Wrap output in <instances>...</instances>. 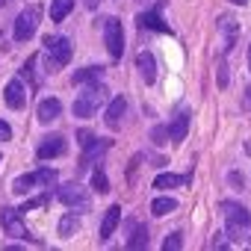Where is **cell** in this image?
<instances>
[{
	"label": "cell",
	"instance_id": "obj_19",
	"mask_svg": "<svg viewBox=\"0 0 251 251\" xmlns=\"http://www.w3.org/2000/svg\"><path fill=\"white\" fill-rule=\"evenodd\" d=\"M139 24H142L145 30H154V33H172V30L166 27V21H163L157 12H145V15H139Z\"/></svg>",
	"mask_w": 251,
	"mask_h": 251
},
{
	"label": "cell",
	"instance_id": "obj_25",
	"mask_svg": "<svg viewBox=\"0 0 251 251\" xmlns=\"http://www.w3.org/2000/svg\"><path fill=\"white\" fill-rule=\"evenodd\" d=\"M36 65H39V53H33V56L24 62V68H21V77H24V80H30V83L39 89V74H36Z\"/></svg>",
	"mask_w": 251,
	"mask_h": 251
},
{
	"label": "cell",
	"instance_id": "obj_27",
	"mask_svg": "<svg viewBox=\"0 0 251 251\" xmlns=\"http://www.w3.org/2000/svg\"><path fill=\"white\" fill-rule=\"evenodd\" d=\"M36 175V183L39 186H50V183H56V169H39V172H33Z\"/></svg>",
	"mask_w": 251,
	"mask_h": 251
},
{
	"label": "cell",
	"instance_id": "obj_20",
	"mask_svg": "<svg viewBox=\"0 0 251 251\" xmlns=\"http://www.w3.org/2000/svg\"><path fill=\"white\" fill-rule=\"evenodd\" d=\"M103 77V68L100 65H89V68H80L77 74H74V83L77 86H83V83H98Z\"/></svg>",
	"mask_w": 251,
	"mask_h": 251
},
{
	"label": "cell",
	"instance_id": "obj_11",
	"mask_svg": "<svg viewBox=\"0 0 251 251\" xmlns=\"http://www.w3.org/2000/svg\"><path fill=\"white\" fill-rule=\"evenodd\" d=\"M124 112H127V98H124V95H115V98L109 100L106 112H103V121H106V127H109V130H118V127H121Z\"/></svg>",
	"mask_w": 251,
	"mask_h": 251
},
{
	"label": "cell",
	"instance_id": "obj_18",
	"mask_svg": "<svg viewBox=\"0 0 251 251\" xmlns=\"http://www.w3.org/2000/svg\"><path fill=\"white\" fill-rule=\"evenodd\" d=\"M219 30H222V36H225V42H227V50H230L233 42H236V36H239L236 18H219Z\"/></svg>",
	"mask_w": 251,
	"mask_h": 251
},
{
	"label": "cell",
	"instance_id": "obj_8",
	"mask_svg": "<svg viewBox=\"0 0 251 251\" xmlns=\"http://www.w3.org/2000/svg\"><path fill=\"white\" fill-rule=\"evenodd\" d=\"M65 151H68L65 136H62V133H50V136H45V139L39 142L36 157H39V160H56V157H65Z\"/></svg>",
	"mask_w": 251,
	"mask_h": 251
},
{
	"label": "cell",
	"instance_id": "obj_34",
	"mask_svg": "<svg viewBox=\"0 0 251 251\" xmlns=\"http://www.w3.org/2000/svg\"><path fill=\"white\" fill-rule=\"evenodd\" d=\"M83 3H86V9H98V3H100V0H83Z\"/></svg>",
	"mask_w": 251,
	"mask_h": 251
},
{
	"label": "cell",
	"instance_id": "obj_36",
	"mask_svg": "<svg viewBox=\"0 0 251 251\" xmlns=\"http://www.w3.org/2000/svg\"><path fill=\"white\" fill-rule=\"evenodd\" d=\"M230 3H236V6H245V3H248V0H230Z\"/></svg>",
	"mask_w": 251,
	"mask_h": 251
},
{
	"label": "cell",
	"instance_id": "obj_7",
	"mask_svg": "<svg viewBox=\"0 0 251 251\" xmlns=\"http://www.w3.org/2000/svg\"><path fill=\"white\" fill-rule=\"evenodd\" d=\"M56 198H59L62 204L74 207V210H86V207H89L86 186H83V183H77V180H71V183H62V186L56 189Z\"/></svg>",
	"mask_w": 251,
	"mask_h": 251
},
{
	"label": "cell",
	"instance_id": "obj_4",
	"mask_svg": "<svg viewBox=\"0 0 251 251\" xmlns=\"http://www.w3.org/2000/svg\"><path fill=\"white\" fill-rule=\"evenodd\" d=\"M39 24H42V6H27L18 18H15V24H12V36H15V42H30L33 36H36V30H39Z\"/></svg>",
	"mask_w": 251,
	"mask_h": 251
},
{
	"label": "cell",
	"instance_id": "obj_10",
	"mask_svg": "<svg viewBox=\"0 0 251 251\" xmlns=\"http://www.w3.org/2000/svg\"><path fill=\"white\" fill-rule=\"evenodd\" d=\"M109 139H95L92 145H86L83 148V157H80V169H95L98 163H100V157L109 151Z\"/></svg>",
	"mask_w": 251,
	"mask_h": 251
},
{
	"label": "cell",
	"instance_id": "obj_3",
	"mask_svg": "<svg viewBox=\"0 0 251 251\" xmlns=\"http://www.w3.org/2000/svg\"><path fill=\"white\" fill-rule=\"evenodd\" d=\"M106 98V86L98 80V83H86V92L74 100V115L77 118H92L95 115V109H98V103Z\"/></svg>",
	"mask_w": 251,
	"mask_h": 251
},
{
	"label": "cell",
	"instance_id": "obj_1",
	"mask_svg": "<svg viewBox=\"0 0 251 251\" xmlns=\"http://www.w3.org/2000/svg\"><path fill=\"white\" fill-rule=\"evenodd\" d=\"M222 210H225V225H227L230 242L248 245L251 242V216H248V210L242 204H236V201H225Z\"/></svg>",
	"mask_w": 251,
	"mask_h": 251
},
{
	"label": "cell",
	"instance_id": "obj_39",
	"mask_svg": "<svg viewBox=\"0 0 251 251\" xmlns=\"http://www.w3.org/2000/svg\"><path fill=\"white\" fill-rule=\"evenodd\" d=\"M0 160H3V154H0Z\"/></svg>",
	"mask_w": 251,
	"mask_h": 251
},
{
	"label": "cell",
	"instance_id": "obj_22",
	"mask_svg": "<svg viewBox=\"0 0 251 251\" xmlns=\"http://www.w3.org/2000/svg\"><path fill=\"white\" fill-rule=\"evenodd\" d=\"M71 9H74V0H53V3H50V18L59 24L62 18L71 15Z\"/></svg>",
	"mask_w": 251,
	"mask_h": 251
},
{
	"label": "cell",
	"instance_id": "obj_15",
	"mask_svg": "<svg viewBox=\"0 0 251 251\" xmlns=\"http://www.w3.org/2000/svg\"><path fill=\"white\" fill-rule=\"evenodd\" d=\"M118 222H121V207H118V204H112V207L103 213V222H100V239H103V242L115 233Z\"/></svg>",
	"mask_w": 251,
	"mask_h": 251
},
{
	"label": "cell",
	"instance_id": "obj_31",
	"mask_svg": "<svg viewBox=\"0 0 251 251\" xmlns=\"http://www.w3.org/2000/svg\"><path fill=\"white\" fill-rule=\"evenodd\" d=\"M45 201H48V198H45V195H39V198H33V201H27V204L21 207V213H27V210H36V207H45Z\"/></svg>",
	"mask_w": 251,
	"mask_h": 251
},
{
	"label": "cell",
	"instance_id": "obj_13",
	"mask_svg": "<svg viewBox=\"0 0 251 251\" xmlns=\"http://www.w3.org/2000/svg\"><path fill=\"white\" fill-rule=\"evenodd\" d=\"M127 248H136V251L148 248V227L136 219L127 222Z\"/></svg>",
	"mask_w": 251,
	"mask_h": 251
},
{
	"label": "cell",
	"instance_id": "obj_14",
	"mask_svg": "<svg viewBox=\"0 0 251 251\" xmlns=\"http://www.w3.org/2000/svg\"><path fill=\"white\" fill-rule=\"evenodd\" d=\"M186 133H189V112H177L175 121H172V127H169V139L175 145H180L186 139Z\"/></svg>",
	"mask_w": 251,
	"mask_h": 251
},
{
	"label": "cell",
	"instance_id": "obj_38",
	"mask_svg": "<svg viewBox=\"0 0 251 251\" xmlns=\"http://www.w3.org/2000/svg\"><path fill=\"white\" fill-rule=\"evenodd\" d=\"M6 3H9V0H0V9H3V6H6Z\"/></svg>",
	"mask_w": 251,
	"mask_h": 251
},
{
	"label": "cell",
	"instance_id": "obj_33",
	"mask_svg": "<svg viewBox=\"0 0 251 251\" xmlns=\"http://www.w3.org/2000/svg\"><path fill=\"white\" fill-rule=\"evenodd\" d=\"M9 139H12V127L6 121H0V142H9Z\"/></svg>",
	"mask_w": 251,
	"mask_h": 251
},
{
	"label": "cell",
	"instance_id": "obj_28",
	"mask_svg": "<svg viewBox=\"0 0 251 251\" xmlns=\"http://www.w3.org/2000/svg\"><path fill=\"white\" fill-rule=\"evenodd\" d=\"M163 248H166V251H177V248H183V236H180V233H169V236L163 239Z\"/></svg>",
	"mask_w": 251,
	"mask_h": 251
},
{
	"label": "cell",
	"instance_id": "obj_17",
	"mask_svg": "<svg viewBox=\"0 0 251 251\" xmlns=\"http://www.w3.org/2000/svg\"><path fill=\"white\" fill-rule=\"evenodd\" d=\"M77 227H80V216H77V213H65V216L59 219V227H56V230H59L62 239H71V236L77 233Z\"/></svg>",
	"mask_w": 251,
	"mask_h": 251
},
{
	"label": "cell",
	"instance_id": "obj_29",
	"mask_svg": "<svg viewBox=\"0 0 251 251\" xmlns=\"http://www.w3.org/2000/svg\"><path fill=\"white\" fill-rule=\"evenodd\" d=\"M95 139H98V136H95V133H92L89 127H80V130H77V142H80V148H86V145H92Z\"/></svg>",
	"mask_w": 251,
	"mask_h": 251
},
{
	"label": "cell",
	"instance_id": "obj_30",
	"mask_svg": "<svg viewBox=\"0 0 251 251\" xmlns=\"http://www.w3.org/2000/svg\"><path fill=\"white\" fill-rule=\"evenodd\" d=\"M166 136H169V130L163 127V124L151 127V139H154V145H166Z\"/></svg>",
	"mask_w": 251,
	"mask_h": 251
},
{
	"label": "cell",
	"instance_id": "obj_37",
	"mask_svg": "<svg viewBox=\"0 0 251 251\" xmlns=\"http://www.w3.org/2000/svg\"><path fill=\"white\" fill-rule=\"evenodd\" d=\"M245 59H248V71H251V45H248V56Z\"/></svg>",
	"mask_w": 251,
	"mask_h": 251
},
{
	"label": "cell",
	"instance_id": "obj_6",
	"mask_svg": "<svg viewBox=\"0 0 251 251\" xmlns=\"http://www.w3.org/2000/svg\"><path fill=\"white\" fill-rule=\"evenodd\" d=\"M103 42H106L109 56L118 62L121 53H124V27H121L118 18H106V21H103Z\"/></svg>",
	"mask_w": 251,
	"mask_h": 251
},
{
	"label": "cell",
	"instance_id": "obj_5",
	"mask_svg": "<svg viewBox=\"0 0 251 251\" xmlns=\"http://www.w3.org/2000/svg\"><path fill=\"white\" fill-rule=\"evenodd\" d=\"M0 222H3V230H6V236H15V239H27V242H39L27 227H24V222H21V210H12V207H3L0 210Z\"/></svg>",
	"mask_w": 251,
	"mask_h": 251
},
{
	"label": "cell",
	"instance_id": "obj_23",
	"mask_svg": "<svg viewBox=\"0 0 251 251\" xmlns=\"http://www.w3.org/2000/svg\"><path fill=\"white\" fill-rule=\"evenodd\" d=\"M177 210V201L175 198H154L151 201V213L154 216H169V213H175Z\"/></svg>",
	"mask_w": 251,
	"mask_h": 251
},
{
	"label": "cell",
	"instance_id": "obj_16",
	"mask_svg": "<svg viewBox=\"0 0 251 251\" xmlns=\"http://www.w3.org/2000/svg\"><path fill=\"white\" fill-rule=\"evenodd\" d=\"M136 65H139V71H142V80L151 86V83H157V59H154V53H139V59H136Z\"/></svg>",
	"mask_w": 251,
	"mask_h": 251
},
{
	"label": "cell",
	"instance_id": "obj_24",
	"mask_svg": "<svg viewBox=\"0 0 251 251\" xmlns=\"http://www.w3.org/2000/svg\"><path fill=\"white\" fill-rule=\"evenodd\" d=\"M183 183H186V177H180V175H157L154 189H175V186H183Z\"/></svg>",
	"mask_w": 251,
	"mask_h": 251
},
{
	"label": "cell",
	"instance_id": "obj_35",
	"mask_svg": "<svg viewBox=\"0 0 251 251\" xmlns=\"http://www.w3.org/2000/svg\"><path fill=\"white\" fill-rule=\"evenodd\" d=\"M245 106H248V109H251V86H248V89H245Z\"/></svg>",
	"mask_w": 251,
	"mask_h": 251
},
{
	"label": "cell",
	"instance_id": "obj_32",
	"mask_svg": "<svg viewBox=\"0 0 251 251\" xmlns=\"http://www.w3.org/2000/svg\"><path fill=\"white\" fill-rule=\"evenodd\" d=\"M219 89H227V65L219 62Z\"/></svg>",
	"mask_w": 251,
	"mask_h": 251
},
{
	"label": "cell",
	"instance_id": "obj_12",
	"mask_svg": "<svg viewBox=\"0 0 251 251\" xmlns=\"http://www.w3.org/2000/svg\"><path fill=\"white\" fill-rule=\"evenodd\" d=\"M62 115V100H56V98H45V100H39V106H36V118L42 121V124H50V121H56Z\"/></svg>",
	"mask_w": 251,
	"mask_h": 251
},
{
	"label": "cell",
	"instance_id": "obj_9",
	"mask_svg": "<svg viewBox=\"0 0 251 251\" xmlns=\"http://www.w3.org/2000/svg\"><path fill=\"white\" fill-rule=\"evenodd\" d=\"M3 100H6L9 109H24V103H27V92H24V80H21V77H12V80L6 83V89H3Z\"/></svg>",
	"mask_w": 251,
	"mask_h": 251
},
{
	"label": "cell",
	"instance_id": "obj_2",
	"mask_svg": "<svg viewBox=\"0 0 251 251\" xmlns=\"http://www.w3.org/2000/svg\"><path fill=\"white\" fill-rule=\"evenodd\" d=\"M45 56H48V68H62L71 62L74 56V48H71V39L65 36H45Z\"/></svg>",
	"mask_w": 251,
	"mask_h": 251
},
{
	"label": "cell",
	"instance_id": "obj_26",
	"mask_svg": "<svg viewBox=\"0 0 251 251\" xmlns=\"http://www.w3.org/2000/svg\"><path fill=\"white\" fill-rule=\"evenodd\" d=\"M92 189H95V192H109V180H106V175H103L100 163L92 169Z\"/></svg>",
	"mask_w": 251,
	"mask_h": 251
},
{
	"label": "cell",
	"instance_id": "obj_21",
	"mask_svg": "<svg viewBox=\"0 0 251 251\" xmlns=\"http://www.w3.org/2000/svg\"><path fill=\"white\" fill-rule=\"evenodd\" d=\"M36 186H39V183H36V175H33V172L12 180V192H15V195H27V192H33Z\"/></svg>",
	"mask_w": 251,
	"mask_h": 251
}]
</instances>
